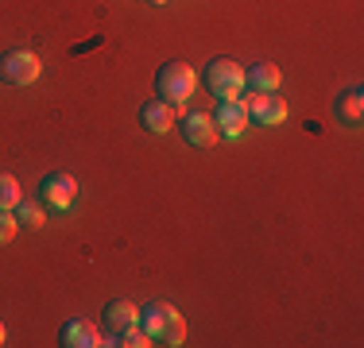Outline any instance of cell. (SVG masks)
Returning a JSON list of instances; mask_svg holds the SVG:
<instances>
[{
	"label": "cell",
	"mask_w": 364,
	"mask_h": 348,
	"mask_svg": "<svg viewBox=\"0 0 364 348\" xmlns=\"http://www.w3.org/2000/svg\"><path fill=\"white\" fill-rule=\"evenodd\" d=\"M140 329L151 337V344H167V348L182 344V337H186V321L171 302H151L140 313Z\"/></svg>",
	"instance_id": "obj_1"
},
{
	"label": "cell",
	"mask_w": 364,
	"mask_h": 348,
	"mask_svg": "<svg viewBox=\"0 0 364 348\" xmlns=\"http://www.w3.org/2000/svg\"><path fill=\"white\" fill-rule=\"evenodd\" d=\"M155 89H159V97L167 104L186 109V101L194 97V89H198V74L186 62H167L159 70V77H155Z\"/></svg>",
	"instance_id": "obj_2"
},
{
	"label": "cell",
	"mask_w": 364,
	"mask_h": 348,
	"mask_svg": "<svg viewBox=\"0 0 364 348\" xmlns=\"http://www.w3.org/2000/svg\"><path fill=\"white\" fill-rule=\"evenodd\" d=\"M205 85H210V93L221 101L240 97V93H245V66L232 62V58H213V62L205 66Z\"/></svg>",
	"instance_id": "obj_3"
},
{
	"label": "cell",
	"mask_w": 364,
	"mask_h": 348,
	"mask_svg": "<svg viewBox=\"0 0 364 348\" xmlns=\"http://www.w3.org/2000/svg\"><path fill=\"white\" fill-rule=\"evenodd\" d=\"M39 74H43V62L31 50H8L0 58V82H8V85H31Z\"/></svg>",
	"instance_id": "obj_4"
},
{
	"label": "cell",
	"mask_w": 364,
	"mask_h": 348,
	"mask_svg": "<svg viewBox=\"0 0 364 348\" xmlns=\"http://www.w3.org/2000/svg\"><path fill=\"white\" fill-rule=\"evenodd\" d=\"M245 104H248V120L259 128H275L287 120V101L279 93H252V97H245Z\"/></svg>",
	"instance_id": "obj_5"
},
{
	"label": "cell",
	"mask_w": 364,
	"mask_h": 348,
	"mask_svg": "<svg viewBox=\"0 0 364 348\" xmlns=\"http://www.w3.org/2000/svg\"><path fill=\"white\" fill-rule=\"evenodd\" d=\"M182 128V139H186L190 147H213L218 143V120L210 116V112H186V116L178 120Z\"/></svg>",
	"instance_id": "obj_6"
},
{
	"label": "cell",
	"mask_w": 364,
	"mask_h": 348,
	"mask_svg": "<svg viewBox=\"0 0 364 348\" xmlns=\"http://www.w3.org/2000/svg\"><path fill=\"white\" fill-rule=\"evenodd\" d=\"M39 190H43V202L50 209H63V213L77 202V178L74 174H47Z\"/></svg>",
	"instance_id": "obj_7"
},
{
	"label": "cell",
	"mask_w": 364,
	"mask_h": 348,
	"mask_svg": "<svg viewBox=\"0 0 364 348\" xmlns=\"http://www.w3.org/2000/svg\"><path fill=\"white\" fill-rule=\"evenodd\" d=\"M58 341H63V348H101V344H109L105 337H101V329L93 325V321H85V317L66 321L63 333H58Z\"/></svg>",
	"instance_id": "obj_8"
},
{
	"label": "cell",
	"mask_w": 364,
	"mask_h": 348,
	"mask_svg": "<svg viewBox=\"0 0 364 348\" xmlns=\"http://www.w3.org/2000/svg\"><path fill=\"white\" fill-rule=\"evenodd\" d=\"M218 132L225 139H237V136H245V128H248V104L240 101V97H232V101H221L218 104Z\"/></svg>",
	"instance_id": "obj_9"
},
{
	"label": "cell",
	"mask_w": 364,
	"mask_h": 348,
	"mask_svg": "<svg viewBox=\"0 0 364 348\" xmlns=\"http://www.w3.org/2000/svg\"><path fill=\"white\" fill-rule=\"evenodd\" d=\"M140 124L151 136H163V132H171V128L178 124V109H175V104H167L163 97H155V101H147L140 109Z\"/></svg>",
	"instance_id": "obj_10"
},
{
	"label": "cell",
	"mask_w": 364,
	"mask_h": 348,
	"mask_svg": "<svg viewBox=\"0 0 364 348\" xmlns=\"http://www.w3.org/2000/svg\"><path fill=\"white\" fill-rule=\"evenodd\" d=\"M245 85H252V93H279L283 74L272 62H256L252 70H245Z\"/></svg>",
	"instance_id": "obj_11"
},
{
	"label": "cell",
	"mask_w": 364,
	"mask_h": 348,
	"mask_svg": "<svg viewBox=\"0 0 364 348\" xmlns=\"http://www.w3.org/2000/svg\"><path fill=\"white\" fill-rule=\"evenodd\" d=\"M105 325L120 337V333H128V329L140 325V310H136L132 302H112V306L105 310Z\"/></svg>",
	"instance_id": "obj_12"
},
{
	"label": "cell",
	"mask_w": 364,
	"mask_h": 348,
	"mask_svg": "<svg viewBox=\"0 0 364 348\" xmlns=\"http://www.w3.org/2000/svg\"><path fill=\"white\" fill-rule=\"evenodd\" d=\"M333 116L341 120V124H360V116H364V93L360 89H345L341 97L333 101Z\"/></svg>",
	"instance_id": "obj_13"
},
{
	"label": "cell",
	"mask_w": 364,
	"mask_h": 348,
	"mask_svg": "<svg viewBox=\"0 0 364 348\" xmlns=\"http://www.w3.org/2000/svg\"><path fill=\"white\" fill-rule=\"evenodd\" d=\"M23 202V190L20 182H16V174L0 170V209H8V213H16V205Z\"/></svg>",
	"instance_id": "obj_14"
},
{
	"label": "cell",
	"mask_w": 364,
	"mask_h": 348,
	"mask_svg": "<svg viewBox=\"0 0 364 348\" xmlns=\"http://www.w3.org/2000/svg\"><path fill=\"white\" fill-rule=\"evenodd\" d=\"M16 221L31 224V229H43V224H47V217H43V205H36V202H20V205H16Z\"/></svg>",
	"instance_id": "obj_15"
},
{
	"label": "cell",
	"mask_w": 364,
	"mask_h": 348,
	"mask_svg": "<svg viewBox=\"0 0 364 348\" xmlns=\"http://www.w3.org/2000/svg\"><path fill=\"white\" fill-rule=\"evenodd\" d=\"M117 344H124V348H147V344H151V337H147L144 329L136 325V329H128V333H120Z\"/></svg>",
	"instance_id": "obj_16"
},
{
	"label": "cell",
	"mask_w": 364,
	"mask_h": 348,
	"mask_svg": "<svg viewBox=\"0 0 364 348\" xmlns=\"http://www.w3.org/2000/svg\"><path fill=\"white\" fill-rule=\"evenodd\" d=\"M16 229H20V221H16V213H8V209H0V244H12Z\"/></svg>",
	"instance_id": "obj_17"
},
{
	"label": "cell",
	"mask_w": 364,
	"mask_h": 348,
	"mask_svg": "<svg viewBox=\"0 0 364 348\" xmlns=\"http://www.w3.org/2000/svg\"><path fill=\"white\" fill-rule=\"evenodd\" d=\"M0 344H8V329H4V321H0Z\"/></svg>",
	"instance_id": "obj_18"
},
{
	"label": "cell",
	"mask_w": 364,
	"mask_h": 348,
	"mask_svg": "<svg viewBox=\"0 0 364 348\" xmlns=\"http://www.w3.org/2000/svg\"><path fill=\"white\" fill-rule=\"evenodd\" d=\"M151 4H167V0H151Z\"/></svg>",
	"instance_id": "obj_19"
}]
</instances>
